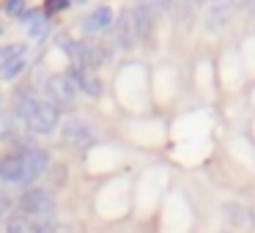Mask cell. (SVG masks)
<instances>
[{
  "label": "cell",
  "instance_id": "1",
  "mask_svg": "<svg viewBox=\"0 0 255 233\" xmlns=\"http://www.w3.org/2000/svg\"><path fill=\"white\" fill-rule=\"evenodd\" d=\"M19 211L25 217H33V220H52L55 214V203H52V195L41 187H33V189H25L22 198H19Z\"/></svg>",
  "mask_w": 255,
  "mask_h": 233
},
{
  "label": "cell",
  "instance_id": "2",
  "mask_svg": "<svg viewBox=\"0 0 255 233\" xmlns=\"http://www.w3.org/2000/svg\"><path fill=\"white\" fill-rule=\"evenodd\" d=\"M74 96H77V88H74V83L66 74H50L44 80V99L50 105H55L58 110L74 107Z\"/></svg>",
  "mask_w": 255,
  "mask_h": 233
},
{
  "label": "cell",
  "instance_id": "3",
  "mask_svg": "<svg viewBox=\"0 0 255 233\" xmlns=\"http://www.w3.org/2000/svg\"><path fill=\"white\" fill-rule=\"evenodd\" d=\"M58 123H61V110L55 105H50L47 99H41L36 113H33V118H30V132L50 134V132H55Z\"/></svg>",
  "mask_w": 255,
  "mask_h": 233
},
{
  "label": "cell",
  "instance_id": "4",
  "mask_svg": "<svg viewBox=\"0 0 255 233\" xmlns=\"http://www.w3.org/2000/svg\"><path fill=\"white\" fill-rule=\"evenodd\" d=\"M113 44L118 50L129 52L137 47V33H134V22H132V11H121L118 19L113 22Z\"/></svg>",
  "mask_w": 255,
  "mask_h": 233
},
{
  "label": "cell",
  "instance_id": "5",
  "mask_svg": "<svg viewBox=\"0 0 255 233\" xmlns=\"http://www.w3.org/2000/svg\"><path fill=\"white\" fill-rule=\"evenodd\" d=\"M61 134H63V140H66V143H72V145H88V143H94V126H91L85 118H80V116L66 118V121L61 123Z\"/></svg>",
  "mask_w": 255,
  "mask_h": 233
},
{
  "label": "cell",
  "instance_id": "6",
  "mask_svg": "<svg viewBox=\"0 0 255 233\" xmlns=\"http://www.w3.org/2000/svg\"><path fill=\"white\" fill-rule=\"evenodd\" d=\"M28 132L30 126L22 121V118H17L11 110L3 113L0 116V140H8V143H28Z\"/></svg>",
  "mask_w": 255,
  "mask_h": 233
},
{
  "label": "cell",
  "instance_id": "7",
  "mask_svg": "<svg viewBox=\"0 0 255 233\" xmlns=\"http://www.w3.org/2000/svg\"><path fill=\"white\" fill-rule=\"evenodd\" d=\"M47 162H50V156H47L44 148H36V145H28V148L22 151V165H25V184L36 181V178L41 176V173L47 170Z\"/></svg>",
  "mask_w": 255,
  "mask_h": 233
},
{
  "label": "cell",
  "instance_id": "8",
  "mask_svg": "<svg viewBox=\"0 0 255 233\" xmlns=\"http://www.w3.org/2000/svg\"><path fill=\"white\" fill-rule=\"evenodd\" d=\"M0 181L3 184H25L22 154H8L0 159Z\"/></svg>",
  "mask_w": 255,
  "mask_h": 233
},
{
  "label": "cell",
  "instance_id": "9",
  "mask_svg": "<svg viewBox=\"0 0 255 233\" xmlns=\"http://www.w3.org/2000/svg\"><path fill=\"white\" fill-rule=\"evenodd\" d=\"M233 17V3H214V6L206 11V30L209 33H220L231 25Z\"/></svg>",
  "mask_w": 255,
  "mask_h": 233
},
{
  "label": "cell",
  "instance_id": "10",
  "mask_svg": "<svg viewBox=\"0 0 255 233\" xmlns=\"http://www.w3.org/2000/svg\"><path fill=\"white\" fill-rule=\"evenodd\" d=\"M105 47L96 44V41L85 39V41H77V63L83 69H96L102 61H105Z\"/></svg>",
  "mask_w": 255,
  "mask_h": 233
},
{
  "label": "cell",
  "instance_id": "11",
  "mask_svg": "<svg viewBox=\"0 0 255 233\" xmlns=\"http://www.w3.org/2000/svg\"><path fill=\"white\" fill-rule=\"evenodd\" d=\"M113 22H116L113 8L99 6V8H94V11L83 19V28H85V33H105V30L113 28Z\"/></svg>",
  "mask_w": 255,
  "mask_h": 233
},
{
  "label": "cell",
  "instance_id": "12",
  "mask_svg": "<svg viewBox=\"0 0 255 233\" xmlns=\"http://www.w3.org/2000/svg\"><path fill=\"white\" fill-rule=\"evenodd\" d=\"M39 96H36V91H30V88H22L17 94V99H14V116L17 118H22L25 123L30 126V118H33V113H36V107H39Z\"/></svg>",
  "mask_w": 255,
  "mask_h": 233
},
{
  "label": "cell",
  "instance_id": "13",
  "mask_svg": "<svg viewBox=\"0 0 255 233\" xmlns=\"http://www.w3.org/2000/svg\"><path fill=\"white\" fill-rule=\"evenodd\" d=\"M222 211H225V222H228V225H233V228H244L250 222V211L244 209L239 200H228Z\"/></svg>",
  "mask_w": 255,
  "mask_h": 233
},
{
  "label": "cell",
  "instance_id": "14",
  "mask_svg": "<svg viewBox=\"0 0 255 233\" xmlns=\"http://www.w3.org/2000/svg\"><path fill=\"white\" fill-rule=\"evenodd\" d=\"M25 30H28V36H41L47 30V14L44 11H28L25 14Z\"/></svg>",
  "mask_w": 255,
  "mask_h": 233
},
{
  "label": "cell",
  "instance_id": "15",
  "mask_svg": "<svg viewBox=\"0 0 255 233\" xmlns=\"http://www.w3.org/2000/svg\"><path fill=\"white\" fill-rule=\"evenodd\" d=\"M25 66H28V58H25V55L22 58H11V61H3V63H0V77H3V80H14Z\"/></svg>",
  "mask_w": 255,
  "mask_h": 233
},
{
  "label": "cell",
  "instance_id": "16",
  "mask_svg": "<svg viewBox=\"0 0 255 233\" xmlns=\"http://www.w3.org/2000/svg\"><path fill=\"white\" fill-rule=\"evenodd\" d=\"M28 233H58V222H55V220H36V222H28Z\"/></svg>",
  "mask_w": 255,
  "mask_h": 233
},
{
  "label": "cell",
  "instance_id": "17",
  "mask_svg": "<svg viewBox=\"0 0 255 233\" xmlns=\"http://www.w3.org/2000/svg\"><path fill=\"white\" fill-rule=\"evenodd\" d=\"M3 233H28V222H25V217H11V220H6V231Z\"/></svg>",
  "mask_w": 255,
  "mask_h": 233
},
{
  "label": "cell",
  "instance_id": "18",
  "mask_svg": "<svg viewBox=\"0 0 255 233\" xmlns=\"http://www.w3.org/2000/svg\"><path fill=\"white\" fill-rule=\"evenodd\" d=\"M14 209V198L8 192H0V220H6V214Z\"/></svg>",
  "mask_w": 255,
  "mask_h": 233
},
{
  "label": "cell",
  "instance_id": "19",
  "mask_svg": "<svg viewBox=\"0 0 255 233\" xmlns=\"http://www.w3.org/2000/svg\"><path fill=\"white\" fill-rule=\"evenodd\" d=\"M69 6H72V0H50V3H47V11L55 14V11H63V8H69Z\"/></svg>",
  "mask_w": 255,
  "mask_h": 233
},
{
  "label": "cell",
  "instance_id": "20",
  "mask_svg": "<svg viewBox=\"0 0 255 233\" xmlns=\"http://www.w3.org/2000/svg\"><path fill=\"white\" fill-rule=\"evenodd\" d=\"M6 11H8V14H14V17H17V14H22V17L28 14V11H25V6L19 3V0H8V3H6Z\"/></svg>",
  "mask_w": 255,
  "mask_h": 233
},
{
  "label": "cell",
  "instance_id": "21",
  "mask_svg": "<svg viewBox=\"0 0 255 233\" xmlns=\"http://www.w3.org/2000/svg\"><path fill=\"white\" fill-rule=\"evenodd\" d=\"M250 222H253V228H255V209H250Z\"/></svg>",
  "mask_w": 255,
  "mask_h": 233
}]
</instances>
